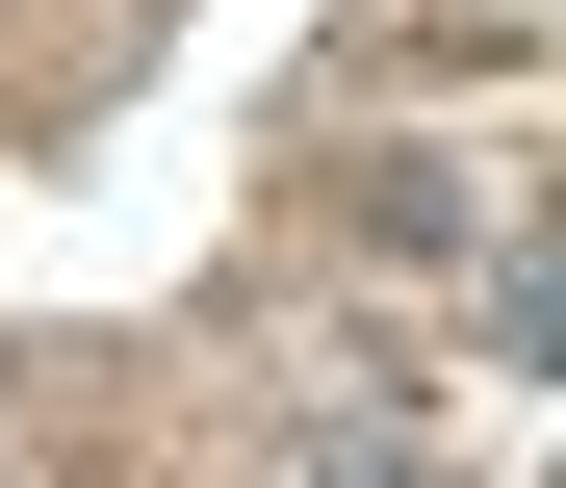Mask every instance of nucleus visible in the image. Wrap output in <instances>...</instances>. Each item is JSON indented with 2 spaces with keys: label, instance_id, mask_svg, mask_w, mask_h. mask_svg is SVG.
I'll use <instances>...</instances> for the list:
<instances>
[{
  "label": "nucleus",
  "instance_id": "2",
  "mask_svg": "<svg viewBox=\"0 0 566 488\" xmlns=\"http://www.w3.org/2000/svg\"><path fill=\"white\" fill-rule=\"evenodd\" d=\"M283 488H412V463H283Z\"/></svg>",
  "mask_w": 566,
  "mask_h": 488
},
{
  "label": "nucleus",
  "instance_id": "1",
  "mask_svg": "<svg viewBox=\"0 0 566 488\" xmlns=\"http://www.w3.org/2000/svg\"><path fill=\"white\" fill-rule=\"evenodd\" d=\"M490 360H541V385H566V232H515V257H490Z\"/></svg>",
  "mask_w": 566,
  "mask_h": 488
}]
</instances>
